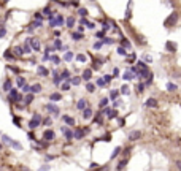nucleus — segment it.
Here are the masks:
<instances>
[{"instance_id": "obj_18", "label": "nucleus", "mask_w": 181, "mask_h": 171, "mask_svg": "<svg viewBox=\"0 0 181 171\" xmlns=\"http://www.w3.org/2000/svg\"><path fill=\"white\" fill-rule=\"evenodd\" d=\"M72 40H75V41L83 40V33L81 32H72Z\"/></svg>"}, {"instance_id": "obj_9", "label": "nucleus", "mask_w": 181, "mask_h": 171, "mask_svg": "<svg viewBox=\"0 0 181 171\" xmlns=\"http://www.w3.org/2000/svg\"><path fill=\"white\" fill-rule=\"evenodd\" d=\"M3 143H8L10 146H13V147H16V149H21V144L16 141H13V139H10L8 136H3Z\"/></svg>"}, {"instance_id": "obj_44", "label": "nucleus", "mask_w": 181, "mask_h": 171, "mask_svg": "<svg viewBox=\"0 0 181 171\" xmlns=\"http://www.w3.org/2000/svg\"><path fill=\"white\" fill-rule=\"evenodd\" d=\"M105 84H107V81H105V79H97V86H99V87H103Z\"/></svg>"}, {"instance_id": "obj_12", "label": "nucleus", "mask_w": 181, "mask_h": 171, "mask_svg": "<svg viewBox=\"0 0 181 171\" xmlns=\"http://www.w3.org/2000/svg\"><path fill=\"white\" fill-rule=\"evenodd\" d=\"M90 117H92V110L86 106L84 110H83V119H90Z\"/></svg>"}, {"instance_id": "obj_58", "label": "nucleus", "mask_w": 181, "mask_h": 171, "mask_svg": "<svg viewBox=\"0 0 181 171\" xmlns=\"http://www.w3.org/2000/svg\"><path fill=\"white\" fill-rule=\"evenodd\" d=\"M81 24L86 25V24H89V21H88V19H81Z\"/></svg>"}, {"instance_id": "obj_49", "label": "nucleus", "mask_w": 181, "mask_h": 171, "mask_svg": "<svg viewBox=\"0 0 181 171\" xmlns=\"http://www.w3.org/2000/svg\"><path fill=\"white\" fill-rule=\"evenodd\" d=\"M119 152H121V147H116V149H115V152H113V155H111V158H115V157H116V155L119 154Z\"/></svg>"}, {"instance_id": "obj_64", "label": "nucleus", "mask_w": 181, "mask_h": 171, "mask_svg": "<svg viewBox=\"0 0 181 171\" xmlns=\"http://www.w3.org/2000/svg\"><path fill=\"white\" fill-rule=\"evenodd\" d=\"M0 151H2V144H0Z\"/></svg>"}, {"instance_id": "obj_42", "label": "nucleus", "mask_w": 181, "mask_h": 171, "mask_svg": "<svg viewBox=\"0 0 181 171\" xmlns=\"http://www.w3.org/2000/svg\"><path fill=\"white\" fill-rule=\"evenodd\" d=\"M49 59L53 60V62H54V64H56V65H57V64H61V59H59L57 56H53V57H49Z\"/></svg>"}, {"instance_id": "obj_50", "label": "nucleus", "mask_w": 181, "mask_h": 171, "mask_svg": "<svg viewBox=\"0 0 181 171\" xmlns=\"http://www.w3.org/2000/svg\"><path fill=\"white\" fill-rule=\"evenodd\" d=\"M78 13H80L81 16H86V14H88V11H86L84 8H80V10H78Z\"/></svg>"}, {"instance_id": "obj_37", "label": "nucleus", "mask_w": 181, "mask_h": 171, "mask_svg": "<svg viewBox=\"0 0 181 171\" xmlns=\"http://www.w3.org/2000/svg\"><path fill=\"white\" fill-rule=\"evenodd\" d=\"M32 98H33V95H32V94H29V95H27V97H26V100H24V103H26V105H29V103H32Z\"/></svg>"}, {"instance_id": "obj_23", "label": "nucleus", "mask_w": 181, "mask_h": 171, "mask_svg": "<svg viewBox=\"0 0 181 171\" xmlns=\"http://www.w3.org/2000/svg\"><path fill=\"white\" fill-rule=\"evenodd\" d=\"M86 106H88V103H86V100H80V102L76 103V108H78V110H81V111L84 110Z\"/></svg>"}, {"instance_id": "obj_16", "label": "nucleus", "mask_w": 181, "mask_h": 171, "mask_svg": "<svg viewBox=\"0 0 181 171\" xmlns=\"http://www.w3.org/2000/svg\"><path fill=\"white\" fill-rule=\"evenodd\" d=\"M61 130H62V133H64V135H65V138H67V139H73V131H70V130H67V128H65V127H62V128H61Z\"/></svg>"}, {"instance_id": "obj_26", "label": "nucleus", "mask_w": 181, "mask_h": 171, "mask_svg": "<svg viewBox=\"0 0 181 171\" xmlns=\"http://www.w3.org/2000/svg\"><path fill=\"white\" fill-rule=\"evenodd\" d=\"M81 79H83V78H78V76H75V78H72V79H70V83H72L73 86H78V84L81 83Z\"/></svg>"}, {"instance_id": "obj_3", "label": "nucleus", "mask_w": 181, "mask_h": 171, "mask_svg": "<svg viewBox=\"0 0 181 171\" xmlns=\"http://www.w3.org/2000/svg\"><path fill=\"white\" fill-rule=\"evenodd\" d=\"M40 122H41V116H40V114H35L33 117H32V120L29 122V128H30V130L37 128L38 125H40Z\"/></svg>"}, {"instance_id": "obj_36", "label": "nucleus", "mask_w": 181, "mask_h": 171, "mask_svg": "<svg viewBox=\"0 0 181 171\" xmlns=\"http://www.w3.org/2000/svg\"><path fill=\"white\" fill-rule=\"evenodd\" d=\"M86 89H88V92H94V90H95V86H94V84H86Z\"/></svg>"}, {"instance_id": "obj_47", "label": "nucleus", "mask_w": 181, "mask_h": 171, "mask_svg": "<svg viewBox=\"0 0 181 171\" xmlns=\"http://www.w3.org/2000/svg\"><path fill=\"white\" fill-rule=\"evenodd\" d=\"M121 43H123V46H125V48H130V43H129L127 40H124V38L121 40Z\"/></svg>"}, {"instance_id": "obj_8", "label": "nucleus", "mask_w": 181, "mask_h": 171, "mask_svg": "<svg viewBox=\"0 0 181 171\" xmlns=\"http://www.w3.org/2000/svg\"><path fill=\"white\" fill-rule=\"evenodd\" d=\"M105 114L108 116L110 119H115V117H118V111H115V110H111V108H105Z\"/></svg>"}, {"instance_id": "obj_4", "label": "nucleus", "mask_w": 181, "mask_h": 171, "mask_svg": "<svg viewBox=\"0 0 181 171\" xmlns=\"http://www.w3.org/2000/svg\"><path fill=\"white\" fill-rule=\"evenodd\" d=\"M84 135H86L84 128H76V130L73 131V138L75 139H83V138H84Z\"/></svg>"}, {"instance_id": "obj_46", "label": "nucleus", "mask_w": 181, "mask_h": 171, "mask_svg": "<svg viewBox=\"0 0 181 171\" xmlns=\"http://www.w3.org/2000/svg\"><path fill=\"white\" fill-rule=\"evenodd\" d=\"M118 54H121V56H125V49H124V46L118 48Z\"/></svg>"}, {"instance_id": "obj_57", "label": "nucleus", "mask_w": 181, "mask_h": 171, "mask_svg": "<svg viewBox=\"0 0 181 171\" xmlns=\"http://www.w3.org/2000/svg\"><path fill=\"white\" fill-rule=\"evenodd\" d=\"M110 29V24L108 22H103V30H108Z\"/></svg>"}, {"instance_id": "obj_35", "label": "nucleus", "mask_w": 181, "mask_h": 171, "mask_svg": "<svg viewBox=\"0 0 181 171\" xmlns=\"http://www.w3.org/2000/svg\"><path fill=\"white\" fill-rule=\"evenodd\" d=\"M118 95H119V92H118V90H111V94H110V98H111V100H116Z\"/></svg>"}, {"instance_id": "obj_22", "label": "nucleus", "mask_w": 181, "mask_h": 171, "mask_svg": "<svg viewBox=\"0 0 181 171\" xmlns=\"http://www.w3.org/2000/svg\"><path fill=\"white\" fill-rule=\"evenodd\" d=\"M30 90H32L33 94H38V92H41V86L40 84H33V86H30Z\"/></svg>"}, {"instance_id": "obj_55", "label": "nucleus", "mask_w": 181, "mask_h": 171, "mask_svg": "<svg viewBox=\"0 0 181 171\" xmlns=\"http://www.w3.org/2000/svg\"><path fill=\"white\" fill-rule=\"evenodd\" d=\"M133 60H135V56H133V54H132V56H130V57H129V59H127V62H129V64H132Z\"/></svg>"}, {"instance_id": "obj_56", "label": "nucleus", "mask_w": 181, "mask_h": 171, "mask_svg": "<svg viewBox=\"0 0 181 171\" xmlns=\"http://www.w3.org/2000/svg\"><path fill=\"white\" fill-rule=\"evenodd\" d=\"M103 79L107 81V83H110V81H111V76H110V75H105V78H103Z\"/></svg>"}, {"instance_id": "obj_61", "label": "nucleus", "mask_w": 181, "mask_h": 171, "mask_svg": "<svg viewBox=\"0 0 181 171\" xmlns=\"http://www.w3.org/2000/svg\"><path fill=\"white\" fill-rule=\"evenodd\" d=\"M176 168H178V170H181V160H178V162H176Z\"/></svg>"}, {"instance_id": "obj_62", "label": "nucleus", "mask_w": 181, "mask_h": 171, "mask_svg": "<svg viewBox=\"0 0 181 171\" xmlns=\"http://www.w3.org/2000/svg\"><path fill=\"white\" fill-rule=\"evenodd\" d=\"M13 120H14V124H16V125H18V127H21V125H19V119H18V117H14Z\"/></svg>"}, {"instance_id": "obj_33", "label": "nucleus", "mask_w": 181, "mask_h": 171, "mask_svg": "<svg viewBox=\"0 0 181 171\" xmlns=\"http://www.w3.org/2000/svg\"><path fill=\"white\" fill-rule=\"evenodd\" d=\"M121 94H124V95H129V94H130V90H129V86H123V89H121Z\"/></svg>"}, {"instance_id": "obj_63", "label": "nucleus", "mask_w": 181, "mask_h": 171, "mask_svg": "<svg viewBox=\"0 0 181 171\" xmlns=\"http://www.w3.org/2000/svg\"><path fill=\"white\" fill-rule=\"evenodd\" d=\"M105 43H107V45H110V43H113V40H110V38H105Z\"/></svg>"}, {"instance_id": "obj_25", "label": "nucleus", "mask_w": 181, "mask_h": 171, "mask_svg": "<svg viewBox=\"0 0 181 171\" xmlns=\"http://www.w3.org/2000/svg\"><path fill=\"white\" fill-rule=\"evenodd\" d=\"M3 90H6V92L11 90V81L10 79H6L5 83H3Z\"/></svg>"}, {"instance_id": "obj_1", "label": "nucleus", "mask_w": 181, "mask_h": 171, "mask_svg": "<svg viewBox=\"0 0 181 171\" xmlns=\"http://www.w3.org/2000/svg\"><path fill=\"white\" fill-rule=\"evenodd\" d=\"M176 21H178V13H176V11H173L170 16L165 19L164 24H165V27H173V25L176 24Z\"/></svg>"}, {"instance_id": "obj_29", "label": "nucleus", "mask_w": 181, "mask_h": 171, "mask_svg": "<svg viewBox=\"0 0 181 171\" xmlns=\"http://www.w3.org/2000/svg\"><path fill=\"white\" fill-rule=\"evenodd\" d=\"M16 83H18V86H19V87H22V86H26V79H24V78H21V76H18Z\"/></svg>"}, {"instance_id": "obj_54", "label": "nucleus", "mask_w": 181, "mask_h": 171, "mask_svg": "<svg viewBox=\"0 0 181 171\" xmlns=\"http://www.w3.org/2000/svg\"><path fill=\"white\" fill-rule=\"evenodd\" d=\"M102 48V43L99 41V43H95V45H94V49H100Z\"/></svg>"}, {"instance_id": "obj_7", "label": "nucleus", "mask_w": 181, "mask_h": 171, "mask_svg": "<svg viewBox=\"0 0 181 171\" xmlns=\"http://www.w3.org/2000/svg\"><path fill=\"white\" fill-rule=\"evenodd\" d=\"M54 136H56V133H54L53 130H46L45 135H43V138H45V141H53Z\"/></svg>"}, {"instance_id": "obj_11", "label": "nucleus", "mask_w": 181, "mask_h": 171, "mask_svg": "<svg viewBox=\"0 0 181 171\" xmlns=\"http://www.w3.org/2000/svg\"><path fill=\"white\" fill-rule=\"evenodd\" d=\"M45 108H46V110H48L49 112H53V114H57V112H59V108L56 106V105H53V103L45 105Z\"/></svg>"}, {"instance_id": "obj_10", "label": "nucleus", "mask_w": 181, "mask_h": 171, "mask_svg": "<svg viewBox=\"0 0 181 171\" xmlns=\"http://www.w3.org/2000/svg\"><path fill=\"white\" fill-rule=\"evenodd\" d=\"M165 48H167V51H170V52H176V43H173V41H167L165 43Z\"/></svg>"}, {"instance_id": "obj_60", "label": "nucleus", "mask_w": 181, "mask_h": 171, "mask_svg": "<svg viewBox=\"0 0 181 171\" xmlns=\"http://www.w3.org/2000/svg\"><path fill=\"white\" fill-rule=\"evenodd\" d=\"M3 35H5V29H0V38H2Z\"/></svg>"}, {"instance_id": "obj_27", "label": "nucleus", "mask_w": 181, "mask_h": 171, "mask_svg": "<svg viewBox=\"0 0 181 171\" xmlns=\"http://www.w3.org/2000/svg\"><path fill=\"white\" fill-rule=\"evenodd\" d=\"M125 165H127V158H124V160H121V162H119V165L116 166V170H123V168H125Z\"/></svg>"}, {"instance_id": "obj_51", "label": "nucleus", "mask_w": 181, "mask_h": 171, "mask_svg": "<svg viewBox=\"0 0 181 171\" xmlns=\"http://www.w3.org/2000/svg\"><path fill=\"white\" fill-rule=\"evenodd\" d=\"M95 37H97V38H100V40H102V38L105 37V30H103V32H97V35H95Z\"/></svg>"}, {"instance_id": "obj_5", "label": "nucleus", "mask_w": 181, "mask_h": 171, "mask_svg": "<svg viewBox=\"0 0 181 171\" xmlns=\"http://www.w3.org/2000/svg\"><path fill=\"white\" fill-rule=\"evenodd\" d=\"M29 43H30V46H32V49H33L35 52H37V51H40L41 45H40V41H38L37 38H30V40H29Z\"/></svg>"}, {"instance_id": "obj_30", "label": "nucleus", "mask_w": 181, "mask_h": 171, "mask_svg": "<svg viewBox=\"0 0 181 171\" xmlns=\"http://www.w3.org/2000/svg\"><path fill=\"white\" fill-rule=\"evenodd\" d=\"M86 59H88V57H86L84 54H78V56H76V60L81 62V64H83V62H86Z\"/></svg>"}, {"instance_id": "obj_43", "label": "nucleus", "mask_w": 181, "mask_h": 171, "mask_svg": "<svg viewBox=\"0 0 181 171\" xmlns=\"http://www.w3.org/2000/svg\"><path fill=\"white\" fill-rule=\"evenodd\" d=\"M124 79H133V75L130 71H127V73H124Z\"/></svg>"}, {"instance_id": "obj_28", "label": "nucleus", "mask_w": 181, "mask_h": 171, "mask_svg": "<svg viewBox=\"0 0 181 171\" xmlns=\"http://www.w3.org/2000/svg\"><path fill=\"white\" fill-rule=\"evenodd\" d=\"M3 56H5V59H8V60H13V59H14V54H13V51H6L5 54H3Z\"/></svg>"}, {"instance_id": "obj_6", "label": "nucleus", "mask_w": 181, "mask_h": 171, "mask_svg": "<svg viewBox=\"0 0 181 171\" xmlns=\"http://www.w3.org/2000/svg\"><path fill=\"white\" fill-rule=\"evenodd\" d=\"M140 138H141V131H138V130H133L129 133V139H130V141H137V139H140Z\"/></svg>"}, {"instance_id": "obj_31", "label": "nucleus", "mask_w": 181, "mask_h": 171, "mask_svg": "<svg viewBox=\"0 0 181 171\" xmlns=\"http://www.w3.org/2000/svg\"><path fill=\"white\" fill-rule=\"evenodd\" d=\"M100 67H102V62H100V60H94V64H92V68H94V70H99Z\"/></svg>"}, {"instance_id": "obj_19", "label": "nucleus", "mask_w": 181, "mask_h": 171, "mask_svg": "<svg viewBox=\"0 0 181 171\" xmlns=\"http://www.w3.org/2000/svg\"><path fill=\"white\" fill-rule=\"evenodd\" d=\"M13 54L16 57H22L24 56V49H21V48H13Z\"/></svg>"}, {"instance_id": "obj_13", "label": "nucleus", "mask_w": 181, "mask_h": 171, "mask_svg": "<svg viewBox=\"0 0 181 171\" xmlns=\"http://www.w3.org/2000/svg\"><path fill=\"white\" fill-rule=\"evenodd\" d=\"M90 76H92V70L88 68V70H84V71H83V76H81V78H83L84 81H89Z\"/></svg>"}, {"instance_id": "obj_14", "label": "nucleus", "mask_w": 181, "mask_h": 171, "mask_svg": "<svg viewBox=\"0 0 181 171\" xmlns=\"http://www.w3.org/2000/svg\"><path fill=\"white\" fill-rule=\"evenodd\" d=\"M145 105H146L148 108H157V100L156 98H148Z\"/></svg>"}, {"instance_id": "obj_20", "label": "nucleus", "mask_w": 181, "mask_h": 171, "mask_svg": "<svg viewBox=\"0 0 181 171\" xmlns=\"http://www.w3.org/2000/svg\"><path fill=\"white\" fill-rule=\"evenodd\" d=\"M49 100H53V102H59V100H62V95L57 94V92H54V94L49 95Z\"/></svg>"}, {"instance_id": "obj_21", "label": "nucleus", "mask_w": 181, "mask_h": 171, "mask_svg": "<svg viewBox=\"0 0 181 171\" xmlns=\"http://www.w3.org/2000/svg\"><path fill=\"white\" fill-rule=\"evenodd\" d=\"M33 49H32V46H30V43H29V40L26 41V45H24V54H30Z\"/></svg>"}, {"instance_id": "obj_59", "label": "nucleus", "mask_w": 181, "mask_h": 171, "mask_svg": "<svg viewBox=\"0 0 181 171\" xmlns=\"http://www.w3.org/2000/svg\"><path fill=\"white\" fill-rule=\"evenodd\" d=\"M88 27H89V29H94V27H95V24H94V22H89Z\"/></svg>"}, {"instance_id": "obj_40", "label": "nucleus", "mask_w": 181, "mask_h": 171, "mask_svg": "<svg viewBox=\"0 0 181 171\" xmlns=\"http://www.w3.org/2000/svg\"><path fill=\"white\" fill-rule=\"evenodd\" d=\"M70 78V73L67 71V70H64V71H62V79H68Z\"/></svg>"}, {"instance_id": "obj_38", "label": "nucleus", "mask_w": 181, "mask_h": 171, "mask_svg": "<svg viewBox=\"0 0 181 171\" xmlns=\"http://www.w3.org/2000/svg\"><path fill=\"white\" fill-rule=\"evenodd\" d=\"M54 48H56V49H61V48H62V41L59 40V38H57L56 41H54Z\"/></svg>"}, {"instance_id": "obj_39", "label": "nucleus", "mask_w": 181, "mask_h": 171, "mask_svg": "<svg viewBox=\"0 0 181 171\" xmlns=\"http://www.w3.org/2000/svg\"><path fill=\"white\" fill-rule=\"evenodd\" d=\"M43 14H45V16H54V14H53V13H51V10L48 8V6H46V8H45V10H43Z\"/></svg>"}, {"instance_id": "obj_32", "label": "nucleus", "mask_w": 181, "mask_h": 171, "mask_svg": "<svg viewBox=\"0 0 181 171\" xmlns=\"http://www.w3.org/2000/svg\"><path fill=\"white\" fill-rule=\"evenodd\" d=\"M167 90H170V92H175V90H176V86L173 84V83H168V84H167Z\"/></svg>"}, {"instance_id": "obj_15", "label": "nucleus", "mask_w": 181, "mask_h": 171, "mask_svg": "<svg viewBox=\"0 0 181 171\" xmlns=\"http://www.w3.org/2000/svg\"><path fill=\"white\" fill-rule=\"evenodd\" d=\"M37 73H38V75H40V76H48V75H49V71H48V68H45V67H41V65H40V67H38V68H37Z\"/></svg>"}, {"instance_id": "obj_48", "label": "nucleus", "mask_w": 181, "mask_h": 171, "mask_svg": "<svg viewBox=\"0 0 181 171\" xmlns=\"http://www.w3.org/2000/svg\"><path fill=\"white\" fill-rule=\"evenodd\" d=\"M145 87H146V84L141 83V84H138V89H137V90H138V92H143V90H145Z\"/></svg>"}, {"instance_id": "obj_45", "label": "nucleus", "mask_w": 181, "mask_h": 171, "mask_svg": "<svg viewBox=\"0 0 181 171\" xmlns=\"http://www.w3.org/2000/svg\"><path fill=\"white\" fill-rule=\"evenodd\" d=\"M107 103H108V98H102L100 100V108H105V106H107Z\"/></svg>"}, {"instance_id": "obj_34", "label": "nucleus", "mask_w": 181, "mask_h": 171, "mask_svg": "<svg viewBox=\"0 0 181 171\" xmlns=\"http://www.w3.org/2000/svg\"><path fill=\"white\" fill-rule=\"evenodd\" d=\"M72 59H73V54H72V52H65V56H64V60L70 62Z\"/></svg>"}, {"instance_id": "obj_2", "label": "nucleus", "mask_w": 181, "mask_h": 171, "mask_svg": "<svg viewBox=\"0 0 181 171\" xmlns=\"http://www.w3.org/2000/svg\"><path fill=\"white\" fill-rule=\"evenodd\" d=\"M21 95L18 94V90L16 89H11V90L8 92V102H11V103H16V102H21Z\"/></svg>"}, {"instance_id": "obj_41", "label": "nucleus", "mask_w": 181, "mask_h": 171, "mask_svg": "<svg viewBox=\"0 0 181 171\" xmlns=\"http://www.w3.org/2000/svg\"><path fill=\"white\" fill-rule=\"evenodd\" d=\"M43 124H45V125H51V124H53V119H51V117L43 119Z\"/></svg>"}, {"instance_id": "obj_52", "label": "nucleus", "mask_w": 181, "mask_h": 171, "mask_svg": "<svg viewBox=\"0 0 181 171\" xmlns=\"http://www.w3.org/2000/svg\"><path fill=\"white\" fill-rule=\"evenodd\" d=\"M145 59V62H146V64H149V62H152V59H151V56H145L143 57Z\"/></svg>"}, {"instance_id": "obj_24", "label": "nucleus", "mask_w": 181, "mask_h": 171, "mask_svg": "<svg viewBox=\"0 0 181 171\" xmlns=\"http://www.w3.org/2000/svg\"><path fill=\"white\" fill-rule=\"evenodd\" d=\"M67 27H70V29H73V25H75V18L73 16H70V18H67Z\"/></svg>"}, {"instance_id": "obj_53", "label": "nucleus", "mask_w": 181, "mask_h": 171, "mask_svg": "<svg viewBox=\"0 0 181 171\" xmlns=\"http://www.w3.org/2000/svg\"><path fill=\"white\" fill-rule=\"evenodd\" d=\"M70 89V86H68V83H65V84H62V90H68Z\"/></svg>"}, {"instance_id": "obj_17", "label": "nucleus", "mask_w": 181, "mask_h": 171, "mask_svg": "<svg viewBox=\"0 0 181 171\" xmlns=\"http://www.w3.org/2000/svg\"><path fill=\"white\" fill-rule=\"evenodd\" d=\"M62 120H64L65 124H68V125H75V119L73 117H70V116H62Z\"/></svg>"}]
</instances>
